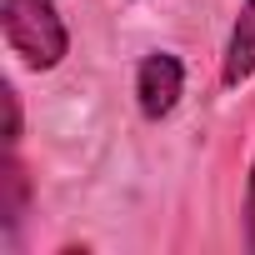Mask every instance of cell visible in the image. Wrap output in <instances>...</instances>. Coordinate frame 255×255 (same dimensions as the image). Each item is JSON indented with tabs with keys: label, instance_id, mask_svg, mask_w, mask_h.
<instances>
[{
	"label": "cell",
	"instance_id": "cell-1",
	"mask_svg": "<svg viewBox=\"0 0 255 255\" xmlns=\"http://www.w3.org/2000/svg\"><path fill=\"white\" fill-rule=\"evenodd\" d=\"M0 35L5 50L35 75L65 65L70 55V25L55 0H0Z\"/></svg>",
	"mask_w": 255,
	"mask_h": 255
},
{
	"label": "cell",
	"instance_id": "cell-2",
	"mask_svg": "<svg viewBox=\"0 0 255 255\" xmlns=\"http://www.w3.org/2000/svg\"><path fill=\"white\" fill-rule=\"evenodd\" d=\"M180 95H185V60L170 55V50L140 55V65H135V110H140V120H150V125L170 120Z\"/></svg>",
	"mask_w": 255,
	"mask_h": 255
},
{
	"label": "cell",
	"instance_id": "cell-3",
	"mask_svg": "<svg viewBox=\"0 0 255 255\" xmlns=\"http://www.w3.org/2000/svg\"><path fill=\"white\" fill-rule=\"evenodd\" d=\"M250 80H255V0H240L230 35H225V50H220V85L240 90Z\"/></svg>",
	"mask_w": 255,
	"mask_h": 255
},
{
	"label": "cell",
	"instance_id": "cell-4",
	"mask_svg": "<svg viewBox=\"0 0 255 255\" xmlns=\"http://www.w3.org/2000/svg\"><path fill=\"white\" fill-rule=\"evenodd\" d=\"M35 205V185H30V170L20 160V150H5V165H0V235L15 245L25 215Z\"/></svg>",
	"mask_w": 255,
	"mask_h": 255
},
{
	"label": "cell",
	"instance_id": "cell-5",
	"mask_svg": "<svg viewBox=\"0 0 255 255\" xmlns=\"http://www.w3.org/2000/svg\"><path fill=\"white\" fill-rule=\"evenodd\" d=\"M0 95H5V150H20V140H25V110H20V90L5 80V85H0Z\"/></svg>",
	"mask_w": 255,
	"mask_h": 255
},
{
	"label": "cell",
	"instance_id": "cell-6",
	"mask_svg": "<svg viewBox=\"0 0 255 255\" xmlns=\"http://www.w3.org/2000/svg\"><path fill=\"white\" fill-rule=\"evenodd\" d=\"M240 240H245V250L255 255V155H250V170H245V200H240Z\"/></svg>",
	"mask_w": 255,
	"mask_h": 255
}]
</instances>
